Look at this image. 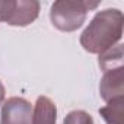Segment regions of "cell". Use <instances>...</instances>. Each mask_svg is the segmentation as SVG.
I'll use <instances>...</instances> for the list:
<instances>
[{
  "label": "cell",
  "instance_id": "obj_1",
  "mask_svg": "<svg viewBox=\"0 0 124 124\" xmlns=\"http://www.w3.org/2000/svg\"><path fill=\"white\" fill-rule=\"evenodd\" d=\"M123 35V13L118 9L98 12L80 35L82 47L92 54H102L112 48Z\"/></svg>",
  "mask_w": 124,
  "mask_h": 124
},
{
  "label": "cell",
  "instance_id": "obj_2",
  "mask_svg": "<svg viewBox=\"0 0 124 124\" xmlns=\"http://www.w3.org/2000/svg\"><path fill=\"white\" fill-rule=\"evenodd\" d=\"M99 3L91 2H78V0H60L53 3L50 9L51 23L64 32H72L80 28L86 19V15L91 9L98 8Z\"/></svg>",
  "mask_w": 124,
  "mask_h": 124
},
{
  "label": "cell",
  "instance_id": "obj_3",
  "mask_svg": "<svg viewBox=\"0 0 124 124\" xmlns=\"http://www.w3.org/2000/svg\"><path fill=\"white\" fill-rule=\"evenodd\" d=\"M38 2H0V21L12 26H26L38 18Z\"/></svg>",
  "mask_w": 124,
  "mask_h": 124
},
{
  "label": "cell",
  "instance_id": "obj_4",
  "mask_svg": "<svg viewBox=\"0 0 124 124\" xmlns=\"http://www.w3.org/2000/svg\"><path fill=\"white\" fill-rule=\"evenodd\" d=\"M0 124H32V105L23 98H9L2 107Z\"/></svg>",
  "mask_w": 124,
  "mask_h": 124
},
{
  "label": "cell",
  "instance_id": "obj_5",
  "mask_svg": "<svg viewBox=\"0 0 124 124\" xmlns=\"http://www.w3.org/2000/svg\"><path fill=\"white\" fill-rule=\"evenodd\" d=\"M123 66L109 69L105 72L101 85H99V92L104 101L109 102L114 98H120L124 93V85H123Z\"/></svg>",
  "mask_w": 124,
  "mask_h": 124
},
{
  "label": "cell",
  "instance_id": "obj_6",
  "mask_svg": "<svg viewBox=\"0 0 124 124\" xmlns=\"http://www.w3.org/2000/svg\"><path fill=\"white\" fill-rule=\"evenodd\" d=\"M57 108L47 96H38L35 108L32 109V124H55Z\"/></svg>",
  "mask_w": 124,
  "mask_h": 124
},
{
  "label": "cell",
  "instance_id": "obj_7",
  "mask_svg": "<svg viewBox=\"0 0 124 124\" xmlns=\"http://www.w3.org/2000/svg\"><path fill=\"white\" fill-rule=\"evenodd\" d=\"M99 114L102 115L107 124H123V114H124L123 96L111 99L107 107L99 108Z\"/></svg>",
  "mask_w": 124,
  "mask_h": 124
},
{
  "label": "cell",
  "instance_id": "obj_8",
  "mask_svg": "<svg viewBox=\"0 0 124 124\" xmlns=\"http://www.w3.org/2000/svg\"><path fill=\"white\" fill-rule=\"evenodd\" d=\"M123 61V45H114L112 48L107 50L105 53H102L99 55V66L101 69H104V72L109 70V69H115L121 66Z\"/></svg>",
  "mask_w": 124,
  "mask_h": 124
},
{
  "label": "cell",
  "instance_id": "obj_9",
  "mask_svg": "<svg viewBox=\"0 0 124 124\" xmlns=\"http://www.w3.org/2000/svg\"><path fill=\"white\" fill-rule=\"evenodd\" d=\"M63 124H95V123L86 111L75 109V111H72L66 115Z\"/></svg>",
  "mask_w": 124,
  "mask_h": 124
},
{
  "label": "cell",
  "instance_id": "obj_10",
  "mask_svg": "<svg viewBox=\"0 0 124 124\" xmlns=\"http://www.w3.org/2000/svg\"><path fill=\"white\" fill-rule=\"evenodd\" d=\"M5 93H6L5 86H3L2 82H0V105H2V102H3V99H5Z\"/></svg>",
  "mask_w": 124,
  "mask_h": 124
}]
</instances>
